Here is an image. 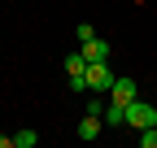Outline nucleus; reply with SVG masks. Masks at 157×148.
Returning <instances> with one entry per match:
<instances>
[{
  "label": "nucleus",
  "instance_id": "nucleus-1",
  "mask_svg": "<svg viewBox=\"0 0 157 148\" xmlns=\"http://www.w3.org/2000/svg\"><path fill=\"white\" fill-rule=\"evenodd\" d=\"M127 126H131V131H144V126H157V109H153L148 100H140V96H135V100L127 105Z\"/></svg>",
  "mask_w": 157,
  "mask_h": 148
},
{
  "label": "nucleus",
  "instance_id": "nucleus-2",
  "mask_svg": "<svg viewBox=\"0 0 157 148\" xmlns=\"http://www.w3.org/2000/svg\"><path fill=\"white\" fill-rule=\"evenodd\" d=\"M83 79H87V91H109V83H113V70H109V61H87Z\"/></svg>",
  "mask_w": 157,
  "mask_h": 148
},
{
  "label": "nucleus",
  "instance_id": "nucleus-3",
  "mask_svg": "<svg viewBox=\"0 0 157 148\" xmlns=\"http://www.w3.org/2000/svg\"><path fill=\"white\" fill-rule=\"evenodd\" d=\"M78 52H83V57L87 61H109L113 57V48L101 39V35H92V39H83V44H78Z\"/></svg>",
  "mask_w": 157,
  "mask_h": 148
},
{
  "label": "nucleus",
  "instance_id": "nucleus-4",
  "mask_svg": "<svg viewBox=\"0 0 157 148\" xmlns=\"http://www.w3.org/2000/svg\"><path fill=\"white\" fill-rule=\"evenodd\" d=\"M135 91H140V87H135V79H127V74L109 83V96H113L118 105H131V100H135Z\"/></svg>",
  "mask_w": 157,
  "mask_h": 148
},
{
  "label": "nucleus",
  "instance_id": "nucleus-5",
  "mask_svg": "<svg viewBox=\"0 0 157 148\" xmlns=\"http://www.w3.org/2000/svg\"><path fill=\"white\" fill-rule=\"evenodd\" d=\"M101 122H105V126H127V105H118V100H113V105H105Z\"/></svg>",
  "mask_w": 157,
  "mask_h": 148
},
{
  "label": "nucleus",
  "instance_id": "nucleus-6",
  "mask_svg": "<svg viewBox=\"0 0 157 148\" xmlns=\"http://www.w3.org/2000/svg\"><path fill=\"white\" fill-rule=\"evenodd\" d=\"M101 135V113H83V122H78V139H96Z\"/></svg>",
  "mask_w": 157,
  "mask_h": 148
},
{
  "label": "nucleus",
  "instance_id": "nucleus-7",
  "mask_svg": "<svg viewBox=\"0 0 157 148\" xmlns=\"http://www.w3.org/2000/svg\"><path fill=\"white\" fill-rule=\"evenodd\" d=\"M35 144H39V131H31V126H22L13 135V148H35Z\"/></svg>",
  "mask_w": 157,
  "mask_h": 148
},
{
  "label": "nucleus",
  "instance_id": "nucleus-8",
  "mask_svg": "<svg viewBox=\"0 0 157 148\" xmlns=\"http://www.w3.org/2000/svg\"><path fill=\"white\" fill-rule=\"evenodd\" d=\"M83 70H87V57H83V52H70V57H66V74L74 79V74H83Z\"/></svg>",
  "mask_w": 157,
  "mask_h": 148
},
{
  "label": "nucleus",
  "instance_id": "nucleus-9",
  "mask_svg": "<svg viewBox=\"0 0 157 148\" xmlns=\"http://www.w3.org/2000/svg\"><path fill=\"white\" fill-rule=\"evenodd\" d=\"M140 148H157V126H144L140 131Z\"/></svg>",
  "mask_w": 157,
  "mask_h": 148
},
{
  "label": "nucleus",
  "instance_id": "nucleus-10",
  "mask_svg": "<svg viewBox=\"0 0 157 148\" xmlns=\"http://www.w3.org/2000/svg\"><path fill=\"white\" fill-rule=\"evenodd\" d=\"M0 148H13V135H0Z\"/></svg>",
  "mask_w": 157,
  "mask_h": 148
}]
</instances>
